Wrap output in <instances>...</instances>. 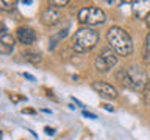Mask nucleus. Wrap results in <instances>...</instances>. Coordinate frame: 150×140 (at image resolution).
I'll use <instances>...</instances> for the list:
<instances>
[{"mask_svg": "<svg viewBox=\"0 0 150 140\" xmlns=\"http://www.w3.org/2000/svg\"><path fill=\"white\" fill-rule=\"evenodd\" d=\"M116 78L125 87L133 90H144L147 86V73L139 64H131L130 67H122L116 73Z\"/></svg>", "mask_w": 150, "mask_h": 140, "instance_id": "f257e3e1", "label": "nucleus"}, {"mask_svg": "<svg viewBox=\"0 0 150 140\" xmlns=\"http://www.w3.org/2000/svg\"><path fill=\"white\" fill-rule=\"evenodd\" d=\"M106 41L119 56H130L133 53V39L120 27H111L106 31Z\"/></svg>", "mask_w": 150, "mask_h": 140, "instance_id": "f03ea898", "label": "nucleus"}, {"mask_svg": "<svg viewBox=\"0 0 150 140\" xmlns=\"http://www.w3.org/2000/svg\"><path fill=\"white\" fill-rule=\"evenodd\" d=\"M98 39H100V36H98V33L94 28L81 27L75 31V34L72 37V41H74L72 47L77 53H86V51L92 50L98 44Z\"/></svg>", "mask_w": 150, "mask_h": 140, "instance_id": "7ed1b4c3", "label": "nucleus"}, {"mask_svg": "<svg viewBox=\"0 0 150 140\" xmlns=\"http://www.w3.org/2000/svg\"><path fill=\"white\" fill-rule=\"evenodd\" d=\"M78 20L86 27H96L106 22V14L98 6H86L78 11Z\"/></svg>", "mask_w": 150, "mask_h": 140, "instance_id": "20e7f679", "label": "nucleus"}, {"mask_svg": "<svg viewBox=\"0 0 150 140\" xmlns=\"http://www.w3.org/2000/svg\"><path fill=\"white\" fill-rule=\"evenodd\" d=\"M117 65V53L111 47L103 48L100 53L97 55L96 61H94V67L97 72L100 73H110L111 69H114Z\"/></svg>", "mask_w": 150, "mask_h": 140, "instance_id": "39448f33", "label": "nucleus"}, {"mask_svg": "<svg viewBox=\"0 0 150 140\" xmlns=\"http://www.w3.org/2000/svg\"><path fill=\"white\" fill-rule=\"evenodd\" d=\"M92 89L102 98H106V100H114V98H117V95H119V92H117V89L114 86H111V84H108V83H103V81H94Z\"/></svg>", "mask_w": 150, "mask_h": 140, "instance_id": "423d86ee", "label": "nucleus"}, {"mask_svg": "<svg viewBox=\"0 0 150 140\" xmlns=\"http://www.w3.org/2000/svg\"><path fill=\"white\" fill-rule=\"evenodd\" d=\"M59 20H61V13H59L58 8L49 6L41 14V22H42V25H45V27H53Z\"/></svg>", "mask_w": 150, "mask_h": 140, "instance_id": "0eeeda50", "label": "nucleus"}, {"mask_svg": "<svg viewBox=\"0 0 150 140\" xmlns=\"http://www.w3.org/2000/svg\"><path fill=\"white\" fill-rule=\"evenodd\" d=\"M16 39L22 45H31L36 41V33L31 27H19L16 30Z\"/></svg>", "mask_w": 150, "mask_h": 140, "instance_id": "6e6552de", "label": "nucleus"}, {"mask_svg": "<svg viewBox=\"0 0 150 140\" xmlns=\"http://www.w3.org/2000/svg\"><path fill=\"white\" fill-rule=\"evenodd\" d=\"M14 45H16V41H14L13 34H9L6 31L5 25H2V34H0V51L5 55L11 53L14 50Z\"/></svg>", "mask_w": 150, "mask_h": 140, "instance_id": "1a4fd4ad", "label": "nucleus"}, {"mask_svg": "<svg viewBox=\"0 0 150 140\" xmlns=\"http://www.w3.org/2000/svg\"><path fill=\"white\" fill-rule=\"evenodd\" d=\"M21 56L27 61V62H30L33 65L41 64V61H42V56H41V53H38V51H23Z\"/></svg>", "mask_w": 150, "mask_h": 140, "instance_id": "9d476101", "label": "nucleus"}, {"mask_svg": "<svg viewBox=\"0 0 150 140\" xmlns=\"http://www.w3.org/2000/svg\"><path fill=\"white\" fill-rule=\"evenodd\" d=\"M144 59L150 61V33L145 36V42H144Z\"/></svg>", "mask_w": 150, "mask_h": 140, "instance_id": "9b49d317", "label": "nucleus"}, {"mask_svg": "<svg viewBox=\"0 0 150 140\" xmlns=\"http://www.w3.org/2000/svg\"><path fill=\"white\" fill-rule=\"evenodd\" d=\"M0 6L5 11H9V9H14L16 6V2H11V0H0Z\"/></svg>", "mask_w": 150, "mask_h": 140, "instance_id": "f8f14e48", "label": "nucleus"}, {"mask_svg": "<svg viewBox=\"0 0 150 140\" xmlns=\"http://www.w3.org/2000/svg\"><path fill=\"white\" fill-rule=\"evenodd\" d=\"M49 5L53 8H64L66 5H69V0H52Z\"/></svg>", "mask_w": 150, "mask_h": 140, "instance_id": "ddd939ff", "label": "nucleus"}, {"mask_svg": "<svg viewBox=\"0 0 150 140\" xmlns=\"http://www.w3.org/2000/svg\"><path fill=\"white\" fill-rule=\"evenodd\" d=\"M144 101L147 103V104H150V83L145 86V89H144Z\"/></svg>", "mask_w": 150, "mask_h": 140, "instance_id": "4468645a", "label": "nucleus"}, {"mask_svg": "<svg viewBox=\"0 0 150 140\" xmlns=\"http://www.w3.org/2000/svg\"><path fill=\"white\" fill-rule=\"evenodd\" d=\"M144 20H145V25H147V27L150 28V11H149L147 14H145V19H144Z\"/></svg>", "mask_w": 150, "mask_h": 140, "instance_id": "2eb2a0df", "label": "nucleus"}, {"mask_svg": "<svg viewBox=\"0 0 150 140\" xmlns=\"http://www.w3.org/2000/svg\"><path fill=\"white\" fill-rule=\"evenodd\" d=\"M83 114L86 115V117H89V118H96V115H94V114H89V112H83Z\"/></svg>", "mask_w": 150, "mask_h": 140, "instance_id": "dca6fc26", "label": "nucleus"}, {"mask_svg": "<svg viewBox=\"0 0 150 140\" xmlns=\"http://www.w3.org/2000/svg\"><path fill=\"white\" fill-rule=\"evenodd\" d=\"M45 132L52 135V134H53V129H52V128H45Z\"/></svg>", "mask_w": 150, "mask_h": 140, "instance_id": "f3484780", "label": "nucleus"}, {"mask_svg": "<svg viewBox=\"0 0 150 140\" xmlns=\"http://www.w3.org/2000/svg\"><path fill=\"white\" fill-rule=\"evenodd\" d=\"M25 78H28V79H35V78L31 76V75H28V73H25Z\"/></svg>", "mask_w": 150, "mask_h": 140, "instance_id": "a211bd4d", "label": "nucleus"}]
</instances>
